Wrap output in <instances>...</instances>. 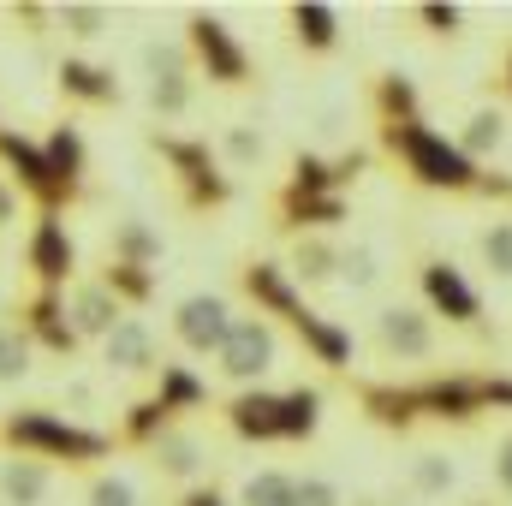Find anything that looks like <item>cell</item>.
<instances>
[{"instance_id": "f546056e", "label": "cell", "mask_w": 512, "mask_h": 506, "mask_svg": "<svg viewBox=\"0 0 512 506\" xmlns=\"http://www.w3.org/2000/svg\"><path fill=\"white\" fill-rule=\"evenodd\" d=\"M316 429H322V387L316 381L286 387L280 393V441L286 447H304V441H316Z\"/></svg>"}, {"instance_id": "ba28073f", "label": "cell", "mask_w": 512, "mask_h": 506, "mask_svg": "<svg viewBox=\"0 0 512 506\" xmlns=\"http://www.w3.org/2000/svg\"><path fill=\"white\" fill-rule=\"evenodd\" d=\"M0 173L18 185V197H24V203H36V215H66V209H78V203H84L78 191H66V185L54 179V167H48L42 143H36V137H24L18 126H6V120H0Z\"/></svg>"}, {"instance_id": "9a60e30c", "label": "cell", "mask_w": 512, "mask_h": 506, "mask_svg": "<svg viewBox=\"0 0 512 506\" xmlns=\"http://www.w3.org/2000/svg\"><path fill=\"white\" fill-rule=\"evenodd\" d=\"M161 334L143 322V316H126L108 340H102V370L120 381H155L161 376Z\"/></svg>"}, {"instance_id": "4dcf8cb0", "label": "cell", "mask_w": 512, "mask_h": 506, "mask_svg": "<svg viewBox=\"0 0 512 506\" xmlns=\"http://www.w3.org/2000/svg\"><path fill=\"white\" fill-rule=\"evenodd\" d=\"M149 393H155V399H161L179 423H185L191 411H203V405H209V381L197 376L191 364H161V376H155V387H149Z\"/></svg>"}, {"instance_id": "7402d4cb", "label": "cell", "mask_w": 512, "mask_h": 506, "mask_svg": "<svg viewBox=\"0 0 512 506\" xmlns=\"http://www.w3.org/2000/svg\"><path fill=\"white\" fill-rule=\"evenodd\" d=\"M42 155H48V167H54V179H60L66 191H78L84 203L96 197V191H90V143H84V131L72 126V120L48 126V137H42Z\"/></svg>"}, {"instance_id": "5b68a950", "label": "cell", "mask_w": 512, "mask_h": 506, "mask_svg": "<svg viewBox=\"0 0 512 506\" xmlns=\"http://www.w3.org/2000/svg\"><path fill=\"white\" fill-rule=\"evenodd\" d=\"M179 42H185V54H191V66H197V78H209L215 90H251L256 60H251V48L239 42V30H233L227 18L191 12Z\"/></svg>"}, {"instance_id": "d590c367", "label": "cell", "mask_w": 512, "mask_h": 506, "mask_svg": "<svg viewBox=\"0 0 512 506\" xmlns=\"http://www.w3.org/2000/svg\"><path fill=\"white\" fill-rule=\"evenodd\" d=\"M233 506H298V477L292 471H251L245 483H239V501Z\"/></svg>"}, {"instance_id": "681fc988", "label": "cell", "mask_w": 512, "mask_h": 506, "mask_svg": "<svg viewBox=\"0 0 512 506\" xmlns=\"http://www.w3.org/2000/svg\"><path fill=\"white\" fill-rule=\"evenodd\" d=\"M501 96L512 102V42H507V54H501Z\"/></svg>"}, {"instance_id": "30bf717a", "label": "cell", "mask_w": 512, "mask_h": 506, "mask_svg": "<svg viewBox=\"0 0 512 506\" xmlns=\"http://www.w3.org/2000/svg\"><path fill=\"white\" fill-rule=\"evenodd\" d=\"M233 322H239L233 298H221V292H191V298L173 304V322H167V328H173V340H179L191 358H215V352L227 346Z\"/></svg>"}, {"instance_id": "6da1fadb", "label": "cell", "mask_w": 512, "mask_h": 506, "mask_svg": "<svg viewBox=\"0 0 512 506\" xmlns=\"http://www.w3.org/2000/svg\"><path fill=\"white\" fill-rule=\"evenodd\" d=\"M352 399L364 411V423H376L387 435H411L417 423H441V429H471L483 423L489 399H483V370H429L417 381H352Z\"/></svg>"}, {"instance_id": "b9f144b4", "label": "cell", "mask_w": 512, "mask_h": 506, "mask_svg": "<svg viewBox=\"0 0 512 506\" xmlns=\"http://www.w3.org/2000/svg\"><path fill=\"white\" fill-rule=\"evenodd\" d=\"M6 18H12V24H24V36H30V42H42V36L54 30V6H36V0L6 6Z\"/></svg>"}, {"instance_id": "d4e9b609", "label": "cell", "mask_w": 512, "mask_h": 506, "mask_svg": "<svg viewBox=\"0 0 512 506\" xmlns=\"http://www.w3.org/2000/svg\"><path fill=\"white\" fill-rule=\"evenodd\" d=\"M286 30H292V42H298L310 60L340 54V12L322 6V0H298V6H286Z\"/></svg>"}, {"instance_id": "836d02e7", "label": "cell", "mask_w": 512, "mask_h": 506, "mask_svg": "<svg viewBox=\"0 0 512 506\" xmlns=\"http://www.w3.org/2000/svg\"><path fill=\"white\" fill-rule=\"evenodd\" d=\"M54 30L72 36V42H102L114 30V12L102 0H60L54 6Z\"/></svg>"}, {"instance_id": "8fae6325", "label": "cell", "mask_w": 512, "mask_h": 506, "mask_svg": "<svg viewBox=\"0 0 512 506\" xmlns=\"http://www.w3.org/2000/svg\"><path fill=\"white\" fill-rule=\"evenodd\" d=\"M274 364H280V334L262 316H239L233 334H227V346L215 352V370H221V381H233V387H256Z\"/></svg>"}, {"instance_id": "1f68e13d", "label": "cell", "mask_w": 512, "mask_h": 506, "mask_svg": "<svg viewBox=\"0 0 512 506\" xmlns=\"http://www.w3.org/2000/svg\"><path fill=\"white\" fill-rule=\"evenodd\" d=\"M96 280L126 304L131 316H137V310H149V304H155V292H161L155 268H131V262H102V268H96Z\"/></svg>"}, {"instance_id": "f35d334b", "label": "cell", "mask_w": 512, "mask_h": 506, "mask_svg": "<svg viewBox=\"0 0 512 506\" xmlns=\"http://www.w3.org/2000/svg\"><path fill=\"white\" fill-rule=\"evenodd\" d=\"M411 24H423V36H465V6H453V0H423V6H411Z\"/></svg>"}, {"instance_id": "7dc6e473", "label": "cell", "mask_w": 512, "mask_h": 506, "mask_svg": "<svg viewBox=\"0 0 512 506\" xmlns=\"http://www.w3.org/2000/svg\"><path fill=\"white\" fill-rule=\"evenodd\" d=\"M173 506H233V501H227L215 483H197V489H185V495H179Z\"/></svg>"}, {"instance_id": "4fadbf2b", "label": "cell", "mask_w": 512, "mask_h": 506, "mask_svg": "<svg viewBox=\"0 0 512 506\" xmlns=\"http://www.w3.org/2000/svg\"><path fill=\"white\" fill-rule=\"evenodd\" d=\"M376 161V149H346V155H292L280 197H346V185H358V173Z\"/></svg>"}, {"instance_id": "7c38bea8", "label": "cell", "mask_w": 512, "mask_h": 506, "mask_svg": "<svg viewBox=\"0 0 512 506\" xmlns=\"http://www.w3.org/2000/svg\"><path fill=\"white\" fill-rule=\"evenodd\" d=\"M24 268L42 292H66L78 286V245L66 233V215H36L30 239H24Z\"/></svg>"}, {"instance_id": "2e32d148", "label": "cell", "mask_w": 512, "mask_h": 506, "mask_svg": "<svg viewBox=\"0 0 512 506\" xmlns=\"http://www.w3.org/2000/svg\"><path fill=\"white\" fill-rule=\"evenodd\" d=\"M54 90H60L66 108H96V114L126 102V84L114 78V66H102V60H90V54H66V60L54 66Z\"/></svg>"}, {"instance_id": "f1b7e54d", "label": "cell", "mask_w": 512, "mask_h": 506, "mask_svg": "<svg viewBox=\"0 0 512 506\" xmlns=\"http://www.w3.org/2000/svg\"><path fill=\"white\" fill-rule=\"evenodd\" d=\"M54 495V465L42 459H0V506H42Z\"/></svg>"}, {"instance_id": "603a6c76", "label": "cell", "mask_w": 512, "mask_h": 506, "mask_svg": "<svg viewBox=\"0 0 512 506\" xmlns=\"http://www.w3.org/2000/svg\"><path fill=\"white\" fill-rule=\"evenodd\" d=\"M364 102H370L376 126H399V120H423V90H417V78H411V72H399V66H387V72H376V78H370Z\"/></svg>"}, {"instance_id": "74e56055", "label": "cell", "mask_w": 512, "mask_h": 506, "mask_svg": "<svg viewBox=\"0 0 512 506\" xmlns=\"http://www.w3.org/2000/svg\"><path fill=\"white\" fill-rule=\"evenodd\" d=\"M376 280H382V251H376V245H346V251H340V286L370 292Z\"/></svg>"}, {"instance_id": "83f0119b", "label": "cell", "mask_w": 512, "mask_h": 506, "mask_svg": "<svg viewBox=\"0 0 512 506\" xmlns=\"http://www.w3.org/2000/svg\"><path fill=\"white\" fill-rule=\"evenodd\" d=\"M167 256V239L161 227H149L143 215H120L108 227V262H131V268H155Z\"/></svg>"}, {"instance_id": "4316f807", "label": "cell", "mask_w": 512, "mask_h": 506, "mask_svg": "<svg viewBox=\"0 0 512 506\" xmlns=\"http://www.w3.org/2000/svg\"><path fill=\"white\" fill-rule=\"evenodd\" d=\"M459 489V465H453V453H441V447H417L411 459H405V495L411 501H447Z\"/></svg>"}, {"instance_id": "8992f818", "label": "cell", "mask_w": 512, "mask_h": 506, "mask_svg": "<svg viewBox=\"0 0 512 506\" xmlns=\"http://www.w3.org/2000/svg\"><path fill=\"white\" fill-rule=\"evenodd\" d=\"M137 66H143V102H149L155 120H185L197 108V84L203 78H197V66H191V54H185L179 36L143 42L137 48Z\"/></svg>"}, {"instance_id": "d6a6232c", "label": "cell", "mask_w": 512, "mask_h": 506, "mask_svg": "<svg viewBox=\"0 0 512 506\" xmlns=\"http://www.w3.org/2000/svg\"><path fill=\"white\" fill-rule=\"evenodd\" d=\"M453 143H459L477 167H489V161L501 155V143H507V114H501V108H477V114L459 126V137H453Z\"/></svg>"}, {"instance_id": "7a4b0ae2", "label": "cell", "mask_w": 512, "mask_h": 506, "mask_svg": "<svg viewBox=\"0 0 512 506\" xmlns=\"http://www.w3.org/2000/svg\"><path fill=\"white\" fill-rule=\"evenodd\" d=\"M376 155H387L417 191H441V197H483V203H512V173H489L477 167L447 131L429 120H399V126H376Z\"/></svg>"}, {"instance_id": "7bdbcfd3", "label": "cell", "mask_w": 512, "mask_h": 506, "mask_svg": "<svg viewBox=\"0 0 512 506\" xmlns=\"http://www.w3.org/2000/svg\"><path fill=\"white\" fill-rule=\"evenodd\" d=\"M298 506H346V489L334 477H298Z\"/></svg>"}, {"instance_id": "e0dca14e", "label": "cell", "mask_w": 512, "mask_h": 506, "mask_svg": "<svg viewBox=\"0 0 512 506\" xmlns=\"http://www.w3.org/2000/svg\"><path fill=\"white\" fill-rule=\"evenodd\" d=\"M143 459H149V471H155L161 483H173L179 495L197 489V483H209V447H203V435H197L191 423H173Z\"/></svg>"}, {"instance_id": "44dd1931", "label": "cell", "mask_w": 512, "mask_h": 506, "mask_svg": "<svg viewBox=\"0 0 512 506\" xmlns=\"http://www.w3.org/2000/svg\"><path fill=\"white\" fill-rule=\"evenodd\" d=\"M292 334H298V346L310 352V364H322L328 376H346L352 370V352H358V340H352V328H340L334 316H322V310H298L292 316Z\"/></svg>"}, {"instance_id": "ab89813d", "label": "cell", "mask_w": 512, "mask_h": 506, "mask_svg": "<svg viewBox=\"0 0 512 506\" xmlns=\"http://www.w3.org/2000/svg\"><path fill=\"white\" fill-rule=\"evenodd\" d=\"M30 370H36V346L6 322V340H0V387H18Z\"/></svg>"}, {"instance_id": "f6af8a7d", "label": "cell", "mask_w": 512, "mask_h": 506, "mask_svg": "<svg viewBox=\"0 0 512 506\" xmlns=\"http://www.w3.org/2000/svg\"><path fill=\"white\" fill-rule=\"evenodd\" d=\"M18 221H24V197H18V185L0 173V233H12Z\"/></svg>"}, {"instance_id": "8d00e7d4", "label": "cell", "mask_w": 512, "mask_h": 506, "mask_svg": "<svg viewBox=\"0 0 512 506\" xmlns=\"http://www.w3.org/2000/svg\"><path fill=\"white\" fill-rule=\"evenodd\" d=\"M477 262L495 274V280H512V215H489L477 227Z\"/></svg>"}, {"instance_id": "3957f363", "label": "cell", "mask_w": 512, "mask_h": 506, "mask_svg": "<svg viewBox=\"0 0 512 506\" xmlns=\"http://www.w3.org/2000/svg\"><path fill=\"white\" fill-rule=\"evenodd\" d=\"M0 453L6 459H42V465H66V471H90L102 459H114V429H90L78 417H60L48 405H12L0 411Z\"/></svg>"}, {"instance_id": "277c9868", "label": "cell", "mask_w": 512, "mask_h": 506, "mask_svg": "<svg viewBox=\"0 0 512 506\" xmlns=\"http://www.w3.org/2000/svg\"><path fill=\"white\" fill-rule=\"evenodd\" d=\"M143 149L167 167L173 203L185 215H221L239 197V179L221 167V155H215L209 137H191V131H143Z\"/></svg>"}, {"instance_id": "bcb514c9", "label": "cell", "mask_w": 512, "mask_h": 506, "mask_svg": "<svg viewBox=\"0 0 512 506\" xmlns=\"http://www.w3.org/2000/svg\"><path fill=\"white\" fill-rule=\"evenodd\" d=\"M483 399H489V411H512V376L483 370Z\"/></svg>"}, {"instance_id": "484cf974", "label": "cell", "mask_w": 512, "mask_h": 506, "mask_svg": "<svg viewBox=\"0 0 512 506\" xmlns=\"http://www.w3.org/2000/svg\"><path fill=\"white\" fill-rule=\"evenodd\" d=\"M173 423H179V417H173V411H167L155 393H143V399H131L126 411H120L114 447H120V453H149V447H155V441H161Z\"/></svg>"}, {"instance_id": "cb8c5ba5", "label": "cell", "mask_w": 512, "mask_h": 506, "mask_svg": "<svg viewBox=\"0 0 512 506\" xmlns=\"http://www.w3.org/2000/svg\"><path fill=\"white\" fill-rule=\"evenodd\" d=\"M340 251H346V239H334V233H304V239H292V251H286L292 286H334V280H340Z\"/></svg>"}, {"instance_id": "5bb4252c", "label": "cell", "mask_w": 512, "mask_h": 506, "mask_svg": "<svg viewBox=\"0 0 512 506\" xmlns=\"http://www.w3.org/2000/svg\"><path fill=\"white\" fill-rule=\"evenodd\" d=\"M18 322V334L36 346V352H48V358H78L84 352V340H78V328H72V316H66V292H30L18 310H12Z\"/></svg>"}, {"instance_id": "d6986e66", "label": "cell", "mask_w": 512, "mask_h": 506, "mask_svg": "<svg viewBox=\"0 0 512 506\" xmlns=\"http://www.w3.org/2000/svg\"><path fill=\"white\" fill-rule=\"evenodd\" d=\"M66 316H72V328H78V340H84V346H102V340H108V334L131 316V310L108 292V286H102V280H96V274H90V280L78 274V286H66Z\"/></svg>"}, {"instance_id": "ee69618b", "label": "cell", "mask_w": 512, "mask_h": 506, "mask_svg": "<svg viewBox=\"0 0 512 506\" xmlns=\"http://www.w3.org/2000/svg\"><path fill=\"white\" fill-rule=\"evenodd\" d=\"M489 477H495V495H501V501H512V429H507V435H495Z\"/></svg>"}, {"instance_id": "ffe728a7", "label": "cell", "mask_w": 512, "mask_h": 506, "mask_svg": "<svg viewBox=\"0 0 512 506\" xmlns=\"http://www.w3.org/2000/svg\"><path fill=\"white\" fill-rule=\"evenodd\" d=\"M221 423H227L233 441H245V447H274V441H280V393H268V387H239V393L221 405Z\"/></svg>"}, {"instance_id": "e575fe53", "label": "cell", "mask_w": 512, "mask_h": 506, "mask_svg": "<svg viewBox=\"0 0 512 506\" xmlns=\"http://www.w3.org/2000/svg\"><path fill=\"white\" fill-rule=\"evenodd\" d=\"M215 155H221L227 173H256V167H268V137L256 126H227L221 143H215Z\"/></svg>"}, {"instance_id": "ac0fdd59", "label": "cell", "mask_w": 512, "mask_h": 506, "mask_svg": "<svg viewBox=\"0 0 512 506\" xmlns=\"http://www.w3.org/2000/svg\"><path fill=\"white\" fill-rule=\"evenodd\" d=\"M239 292L251 298V316H280L286 328H292V316L304 310V292L292 286V274H286V262H274V256H251L245 268H239Z\"/></svg>"}, {"instance_id": "60d3db41", "label": "cell", "mask_w": 512, "mask_h": 506, "mask_svg": "<svg viewBox=\"0 0 512 506\" xmlns=\"http://www.w3.org/2000/svg\"><path fill=\"white\" fill-rule=\"evenodd\" d=\"M84 506H137V489H131V477H120V471H96L84 483Z\"/></svg>"}, {"instance_id": "f907efd6", "label": "cell", "mask_w": 512, "mask_h": 506, "mask_svg": "<svg viewBox=\"0 0 512 506\" xmlns=\"http://www.w3.org/2000/svg\"><path fill=\"white\" fill-rule=\"evenodd\" d=\"M352 506H405L399 495H364V501H352Z\"/></svg>"}, {"instance_id": "9c48e42d", "label": "cell", "mask_w": 512, "mask_h": 506, "mask_svg": "<svg viewBox=\"0 0 512 506\" xmlns=\"http://www.w3.org/2000/svg\"><path fill=\"white\" fill-rule=\"evenodd\" d=\"M370 346L382 364H429L441 346V322L423 304H382L370 316Z\"/></svg>"}, {"instance_id": "816d5d0a", "label": "cell", "mask_w": 512, "mask_h": 506, "mask_svg": "<svg viewBox=\"0 0 512 506\" xmlns=\"http://www.w3.org/2000/svg\"><path fill=\"white\" fill-rule=\"evenodd\" d=\"M0 340H6V322H0Z\"/></svg>"}, {"instance_id": "52a82bcc", "label": "cell", "mask_w": 512, "mask_h": 506, "mask_svg": "<svg viewBox=\"0 0 512 506\" xmlns=\"http://www.w3.org/2000/svg\"><path fill=\"white\" fill-rule=\"evenodd\" d=\"M417 292H423V310H429L435 322H447V328H465V334H483V340H489L483 298H477V286L465 280V268H459L453 256L423 251V262H417Z\"/></svg>"}, {"instance_id": "c3c4849f", "label": "cell", "mask_w": 512, "mask_h": 506, "mask_svg": "<svg viewBox=\"0 0 512 506\" xmlns=\"http://www.w3.org/2000/svg\"><path fill=\"white\" fill-rule=\"evenodd\" d=\"M66 399H72V405H84V411H90V405H96V387H90V381H72V387H66Z\"/></svg>"}]
</instances>
